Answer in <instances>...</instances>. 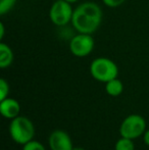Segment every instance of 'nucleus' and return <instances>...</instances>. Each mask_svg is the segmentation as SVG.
Returning a JSON list of instances; mask_svg holds the SVG:
<instances>
[{
  "instance_id": "0eeeda50",
  "label": "nucleus",
  "mask_w": 149,
  "mask_h": 150,
  "mask_svg": "<svg viewBox=\"0 0 149 150\" xmlns=\"http://www.w3.org/2000/svg\"><path fill=\"white\" fill-rule=\"evenodd\" d=\"M49 146L51 150H73V142L66 132L55 130L49 136Z\"/></svg>"
},
{
  "instance_id": "39448f33",
  "label": "nucleus",
  "mask_w": 149,
  "mask_h": 150,
  "mask_svg": "<svg viewBox=\"0 0 149 150\" xmlns=\"http://www.w3.org/2000/svg\"><path fill=\"white\" fill-rule=\"evenodd\" d=\"M95 41L90 34L78 33L73 36L68 43L71 53L76 57H86L94 49Z\"/></svg>"
},
{
  "instance_id": "20e7f679",
  "label": "nucleus",
  "mask_w": 149,
  "mask_h": 150,
  "mask_svg": "<svg viewBox=\"0 0 149 150\" xmlns=\"http://www.w3.org/2000/svg\"><path fill=\"white\" fill-rule=\"evenodd\" d=\"M74 9L72 3L66 0H56L49 9V18L54 26L64 27L72 23Z\"/></svg>"
},
{
  "instance_id": "7ed1b4c3",
  "label": "nucleus",
  "mask_w": 149,
  "mask_h": 150,
  "mask_svg": "<svg viewBox=\"0 0 149 150\" xmlns=\"http://www.w3.org/2000/svg\"><path fill=\"white\" fill-rule=\"evenodd\" d=\"M9 133L12 140L18 144L25 145L33 140L35 128L31 120L26 117H16L12 119L9 126Z\"/></svg>"
},
{
  "instance_id": "4468645a",
  "label": "nucleus",
  "mask_w": 149,
  "mask_h": 150,
  "mask_svg": "<svg viewBox=\"0 0 149 150\" xmlns=\"http://www.w3.org/2000/svg\"><path fill=\"white\" fill-rule=\"evenodd\" d=\"M23 150H46L43 144L35 140H31L30 142L26 143L24 145Z\"/></svg>"
},
{
  "instance_id": "423d86ee",
  "label": "nucleus",
  "mask_w": 149,
  "mask_h": 150,
  "mask_svg": "<svg viewBox=\"0 0 149 150\" xmlns=\"http://www.w3.org/2000/svg\"><path fill=\"white\" fill-rule=\"evenodd\" d=\"M146 122L143 117L139 115H131L123 120L119 127V134L121 137L129 139H136L144 134Z\"/></svg>"
},
{
  "instance_id": "a211bd4d",
  "label": "nucleus",
  "mask_w": 149,
  "mask_h": 150,
  "mask_svg": "<svg viewBox=\"0 0 149 150\" xmlns=\"http://www.w3.org/2000/svg\"><path fill=\"white\" fill-rule=\"evenodd\" d=\"M66 1H68V2H70V3H76V2H78L79 0H66Z\"/></svg>"
},
{
  "instance_id": "f257e3e1",
  "label": "nucleus",
  "mask_w": 149,
  "mask_h": 150,
  "mask_svg": "<svg viewBox=\"0 0 149 150\" xmlns=\"http://www.w3.org/2000/svg\"><path fill=\"white\" fill-rule=\"evenodd\" d=\"M103 12L97 3L92 1L83 2L74 8L72 26L78 33L92 35L99 29Z\"/></svg>"
},
{
  "instance_id": "6ab92c4d",
  "label": "nucleus",
  "mask_w": 149,
  "mask_h": 150,
  "mask_svg": "<svg viewBox=\"0 0 149 150\" xmlns=\"http://www.w3.org/2000/svg\"><path fill=\"white\" fill-rule=\"evenodd\" d=\"M73 150H85L84 148H81V147H76V148H74Z\"/></svg>"
},
{
  "instance_id": "1a4fd4ad",
  "label": "nucleus",
  "mask_w": 149,
  "mask_h": 150,
  "mask_svg": "<svg viewBox=\"0 0 149 150\" xmlns=\"http://www.w3.org/2000/svg\"><path fill=\"white\" fill-rule=\"evenodd\" d=\"M13 51L9 45L1 42L0 43V67L6 69L13 62Z\"/></svg>"
},
{
  "instance_id": "f03ea898",
  "label": "nucleus",
  "mask_w": 149,
  "mask_h": 150,
  "mask_svg": "<svg viewBox=\"0 0 149 150\" xmlns=\"http://www.w3.org/2000/svg\"><path fill=\"white\" fill-rule=\"evenodd\" d=\"M90 74L96 81L107 83L108 81L117 78L119 67L117 63L110 58L97 57L90 64Z\"/></svg>"
},
{
  "instance_id": "2eb2a0df",
  "label": "nucleus",
  "mask_w": 149,
  "mask_h": 150,
  "mask_svg": "<svg viewBox=\"0 0 149 150\" xmlns=\"http://www.w3.org/2000/svg\"><path fill=\"white\" fill-rule=\"evenodd\" d=\"M126 0H102V2L104 3V5H106L107 7L110 8H115L121 6L123 3H125Z\"/></svg>"
},
{
  "instance_id": "f8f14e48",
  "label": "nucleus",
  "mask_w": 149,
  "mask_h": 150,
  "mask_svg": "<svg viewBox=\"0 0 149 150\" xmlns=\"http://www.w3.org/2000/svg\"><path fill=\"white\" fill-rule=\"evenodd\" d=\"M16 0H0V16L8 13L14 7Z\"/></svg>"
},
{
  "instance_id": "ddd939ff",
  "label": "nucleus",
  "mask_w": 149,
  "mask_h": 150,
  "mask_svg": "<svg viewBox=\"0 0 149 150\" xmlns=\"http://www.w3.org/2000/svg\"><path fill=\"white\" fill-rule=\"evenodd\" d=\"M9 93V85L5 79H0V100L7 98Z\"/></svg>"
},
{
  "instance_id": "9d476101",
  "label": "nucleus",
  "mask_w": 149,
  "mask_h": 150,
  "mask_svg": "<svg viewBox=\"0 0 149 150\" xmlns=\"http://www.w3.org/2000/svg\"><path fill=\"white\" fill-rule=\"evenodd\" d=\"M105 84H106L105 91L108 95H110V96L117 97L123 93V90H124L123 82H121V80L117 79V78L110 80V81H108L107 83H105Z\"/></svg>"
},
{
  "instance_id": "dca6fc26",
  "label": "nucleus",
  "mask_w": 149,
  "mask_h": 150,
  "mask_svg": "<svg viewBox=\"0 0 149 150\" xmlns=\"http://www.w3.org/2000/svg\"><path fill=\"white\" fill-rule=\"evenodd\" d=\"M4 35H5V29H4V24L0 23V40H3Z\"/></svg>"
},
{
  "instance_id": "6e6552de",
  "label": "nucleus",
  "mask_w": 149,
  "mask_h": 150,
  "mask_svg": "<svg viewBox=\"0 0 149 150\" xmlns=\"http://www.w3.org/2000/svg\"><path fill=\"white\" fill-rule=\"evenodd\" d=\"M20 111V103L13 98H5L0 103V113L6 119H14L18 117Z\"/></svg>"
},
{
  "instance_id": "9b49d317",
  "label": "nucleus",
  "mask_w": 149,
  "mask_h": 150,
  "mask_svg": "<svg viewBox=\"0 0 149 150\" xmlns=\"http://www.w3.org/2000/svg\"><path fill=\"white\" fill-rule=\"evenodd\" d=\"M135 146L132 139L126 138V137H121L119 139L115 144V150H134Z\"/></svg>"
},
{
  "instance_id": "f3484780",
  "label": "nucleus",
  "mask_w": 149,
  "mask_h": 150,
  "mask_svg": "<svg viewBox=\"0 0 149 150\" xmlns=\"http://www.w3.org/2000/svg\"><path fill=\"white\" fill-rule=\"evenodd\" d=\"M143 141L144 143H145L146 145H148L149 146V130L145 131L143 134Z\"/></svg>"
}]
</instances>
